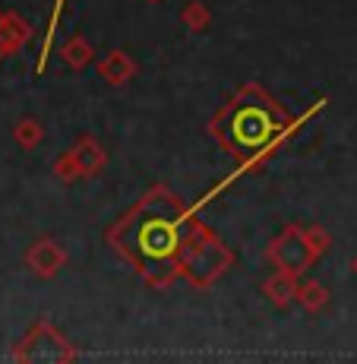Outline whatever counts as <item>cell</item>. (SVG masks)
Returning a JSON list of instances; mask_svg holds the SVG:
<instances>
[{
	"instance_id": "cell-1",
	"label": "cell",
	"mask_w": 357,
	"mask_h": 364,
	"mask_svg": "<svg viewBox=\"0 0 357 364\" xmlns=\"http://www.w3.org/2000/svg\"><path fill=\"white\" fill-rule=\"evenodd\" d=\"M206 235V228L184 213L177 197L155 187L111 228V244L152 285H167L187 269V260Z\"/></svg>"
},
{
	"instance_id": "cell-2",
	"label": "cell",
	"mask_w": 357,
	"mask_h": 364,
	"mask_svg": "<svg viewBox=\"0 0 357 364\" xmlns=\"http://www.w3.org/2000/svg\"><path fill=\"white\" fill-rule=\"evenodd\" d=\"M285 133V111L260 86H247L212 121V136L241 165L260 162Z\"/></svg>"
},
{
	"instance_id": "cell-3",
	"label": "cell",
	"mask_w": 357,
	"mask_h": 364,
	"mask_svg": "<svg viewBox=\"0 0 357 364\" xmlns=\"http://www.w3.org/2000/svg\"><path fill=\"white\" fill-rule=\"evenodd\" d=\"M228 263H231V250L221 247L219 237L206 235V237L199 241V247H196L193 254H190V260H187L184 276H190L196 285H209L221 269H225Z\"/></svg>"
},
{
	"instance_id": "cell-4",
	"label": "cell",
	"mask_w": 357,
	"mask_h": 364,
	"mask_svg": "<svg viewBox=\"0 0 357 364\" xmlns=\"http://www.w3.org/2000/svg\"><path fill=\"white\" fill-rule=\"evenodd\" d=\"M272 257H278V266H282L285 272H300L313 260V247H310V241H307V235H300L297 228H288L282 241L272 247Z\"/></svg>"
},
{
	"instance_id": "cell-5",
	"label": "cell",
	"mask_w": 357,
	"mask_h": 364,
	"mask_svg": "<svg viewBox=\"0 0 357 364\" xmlns=\"http://www.w3.org/2000/svg\"><path fill=\"white\" fill-rule=\"evenodd\" d=\"M29 260H32V266L41 272V276H51V272L64 263V250H60L57 244H51V241H41L38 247L29 254Z\"/></svg>"
},
{
	"instance_id": "cell-6",
	"label": "cell",
	"mask_w": 357,
	"mask_h": 364,
	"mask_svg": "<svg viewBox=\"0 0 357 364\" xmlns=\"http://www.w3.org/2000/svg\"><path fill=\"white\" fill-rule=\"evenodd\" d=\"M73 162H76V168H79V171L95 174L98 168L104 165V152L95 146V139H92V136H86V139H82V143L73 149Z\"/></svg>"
},
{
	"instance_id": "cell-7",
	"label": "cell",
	"mask_w": 357,
	"mask_h": 364,
	"mask_svg": "<svg viewBox=\"0 0 357 364\" xmlns=\"http://www.w3.org/2000/svg\"><path fill=\"white\" fill-rule=\"evenodd\" d=\"M98 70H101L104 80H111L114 86H121V82L133 73V60H130L123 51H114V54H108V60H104V64L98 67Z\"/></svg>"
},
{
	"instance_id": "cell-8",
	"label": "cell",
	"mask_w": 357,
	"mask_h": 364,
	"mask_svg": "<svg viewBox=\"0 0 357 364\" xmlns=\"http://www.w3.org/2000/svg\"><path fill=\"white\" fill-rule=\"evenodd\" d=\"M89 58H92V48H89L82 38H70V41H67V48H64V60H67L70 67H76V70L86 67V64H89Z\"/></svg>"
},
{
	"instance_id": "cell-9",
	"label": "cell",
	"mask_w": 357,
	"mask_h": 364,
	"mask_svg": "<svg viewBox=\"0 0 357 364\" xmlns=\"http://www.w3.org/2000/svg\"><path fill=\"white\" fill-rule=\"evenodd\" d=\"M297 298H300V301H304V304H307V307H310V311H319V307H323V304H326V291H323V289H319V285H317V282L304 285V289H300V291H297Z\"/></svg>"
},
{
	"instance_id": "cell-10",
	"label": "cell",
	"mask_w": 357,
	"mask_h": 364,
	"mask_svg": "<svg viewBox=\"0 0 357 364\" xmlns=\"http://www.w3.org/2000/svg\"><path fill=\"white\" fill-rule=\"evenodd\" d=\"M265 291H269L272 301L285 304V301L291 298V282H288V276H278V279H272V282H265Z\"/></svg>"
},
{
	"instance_id": "cell-11",
	"label": "cell",
	"mask_w": 357,
	"mask_h": 364,
	"mask_svg": "<svg viewBox=\"0 0 357 364\" xmlns=\"http://www.w3.org/2000/svg\"><path fill=\"white\" fill-rule=\"evenodd\" d=\"M184 23L190 26L193 32H199L202 26L209 23V10H206V6H199V4H190V6L184 10Z\"/></svg>"
},
{
	"instance_id": "cell-12",
	"label": "cell",
	"mask_w": 357,
	"mask_h": 364,
	"mask_svg": "<svg viewBox=\"0 0 357 364\" xmlns=\"http://www.w3.org/2000/svg\"><path fill=\"white\" fill-rule=\"evenodd\" d=\"M38 136H41V130H38V124H35V121H29V124H23V127H19V143H23V146H35V143H38Z\"/></svg>"
}]
</instances>
